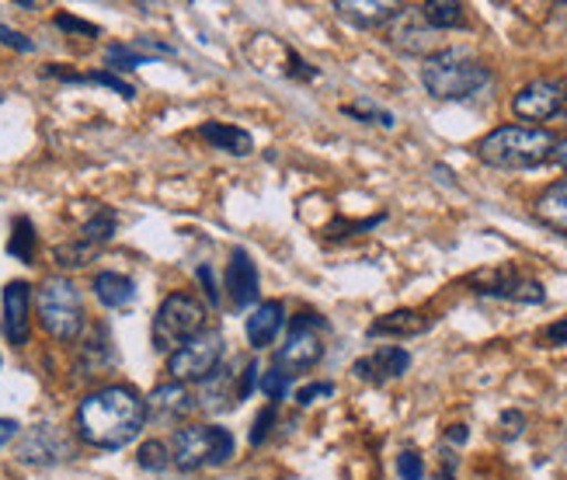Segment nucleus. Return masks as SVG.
I'll return each instance as SVG.
<instances>
[{"label":"nucleus","instance_id":"f257e3e1","mask_svg":"<svg viewBox=\"0 0 567 480\" xmlns=\"http://www.w3.org/2000/svg\"><path fill=\"white\" fill-rule=\"evenodd\" d=\"M146 425V400L136 387L112 384L94 390L78 408V436L94 449H122L140 439Z\"/></svg>","mask_w":567,"mask_h":480},{"label":"nucleus","instance_id":"f03ea898","mask_svg":"<svg viewBox=\"0 0 567 480\" xmlns=\"http://www.w3.org/2000/svg\"><path fill=\"white\" fill-rule=\"evenodd\" d=\"M557 136L536 125H498L477 143V157L498 171H529L554 157Z\"/></svg>","mask_w":567,"mask_h":480},{"label":"nucleus","instance_id":"7ed1b4c3","mask_svg":"<svg viewBox=\"0 0 567 480\" xmlns=\"http://www.w3.org/2000/svg\"><path fill=\"white\" fill-rule=\"evenodd\" d=\"M422 84L439 101H466L491 84V67L463 49H439L422 67Z\"/></svg>","mask_w":567,"mask_h":480},{"label":"nucleus","instance_id":"20e7f679","mask_svg":"<svg viewBox=\"0 0 567 480\" xmlns=\"http://www.w3.org/2000/svg\"><path fill=\"white\" fill-rule=\"evenodd\" d=\"M35 307H39V324L49 338L56 341H73L84 331V299L81 289L73 286L66 275H53L35 289Z\"/></svg>","mask_w":567,"mask_h":480},{"label":"nucleus","instance_id":"39448f33","mask_svg":"<svg viewBox=\"0 0 567 480\" xmlns=\"http://www.w3.org/2000/svg\"><path fill=\"white\" fill-rule=\"evenodd\" d=\"M206 303L195 299L192 293H171L164 296V303L157 307V317H154V327H151V341L157 351L171 356V351H178L185 341H192L195 335L206 331Z\"/></svg>","mask_w":567,"mask_h":480},{"label":"nucleus","instance_id":"423d86ee","mask_svg":"<svg viewBox=\"0 0 567 480\" xmlns=\"http://www.w3.org/2000/svg\"><path fill=\"white\" fill-rule=\"evenodd\" d=\"M234 457V436L224 425H185L171 439V463L178 470L224 467Z\"/></svg>","mask_w":567,"mask_h":480},{"label":"nucleus","instance_id":"0eeeda50","mask_svg":"<svg viewBox=\"0 0 567 480\" xmlns=\"http://www.w3.org/2000/svg\"><path fill=\"white\" fill-rule=\"evenodd\" d=\"M224 356H227L224 331H209V327H206L203 335H195L178 351H171L167 372L175 376V384H203L219 369Z\"/></svg>","mask_w":567,"mask_h":480},{"label":"nucleus","instance_id":"6e6552de","mask_svg":"<svg viewBox=\"0 0 567 480\" xmlns=\"http://www.w3.org/2000/svg\"><path fill=\"white\" fill-rule=\"evenodd\" d=\"M324 331H328L324 317H317V314L292 317L289 338L276 351V369H282L286 376L313 369L320 359H324Z\"/></svg>","mask_w":567,"mask_h":480},{"label":"nucleus","instance_id":"1a4fd4ad","mask_svg":"<svg viewBox=\"0 0 567 480\" xmlns=\"http://www.w3.org/2000/svg\"><path fill=\"white\" fill-rule=\"evenodd\" d=\"M477 296H491V299H508V303H544L547 289L539 279H529V275H519L515 268H491V272H477L471 279Z\"/></svg>","mask_w":567,"mask_h":480},{"label":"nucleus","instance_id":"9d476101","mask_svg":"<svg viewBox=\"0 0 567 480\" xmlns=\"http://www.w3.org/2000/svg\"><path fill=\"white\" fill-rule=\"evenodd\" d=\"M567 101V81L564 78H536L526 88L515 91L512 112L523 122H547L554 119Z\"/></svg>","mask_w":567,"mask_h":480},{"label":"nucleus","instance_id":"9b49d317","mask_svg":"<svg viewBox=\"0 0 567 480\" xmlns=\"http://www.w3.org/2000/svg\"><path fill=\"white\" fill-rule=\"evenodd\" d=\"M73 457V442L56 425H35L18 442V460L29 467H56Z\"/></svg>","mask_w":567,"mask_h":480},{"label":"nucleus","instance_id":"f8f14e48","mask_svg":"<svg viewBox=\"0 0 567 480\" xmlns=\"http://www.w3.org/2000/svg\"><path fill=\"white\" fill-rule=\"evenodd\" d=\"M435 35L429 24L417 14V8H401L390 21V42L404 49V53H414V57H435Z\"/></svg>","mask_w":567,"mask_h":480},{"label":"nucleus","instance_id":"ddd939ff","mask_svg":"<svg viewBox=\"0 0 567 480\" xmlns=\"http://www.w3.org/2000/svg\"><path fill=\"white\" fill-rule=\"evenodd\" d=\"M32 335V286L29 283H8L4 286V338L21 348Z\"/></svg>","mask_w":567,"mask_h":480},{"label":"nucleus","instance_id":"4468645a","mask_svg":"<svg viewBox=\"0 0 567 480\" xmlns=\"http://www.w3.org/2000/svg\"><path fill=\"white\" fill-rule=\"evenodd\" d=\"M411 369V351L408 348H398V345H383L377 348L373 356H365L352 366V372L365 384H390V380H401V376Z\"/></svg>","mask_w":567,"mask_h":480},{"label":"nucleus","instance_id":"2eb2a0df","mask_svg":"<svg viewBox=\"0 0 567 480\" xmlns=\"http://www.w3.org/2000/svg\"><path fill=\"white\" fill-rule=\"evenodd\" d=\"M227 296L237 310L251 307L261 296V283H258V265L251 262V255L244 247H234L230 265H227Z\"/></svg>","mask_w":567,"mask_h":480},{"label":"nucleus","instance_id":"dca6fc26","mask_svg":"<svg viewBox=\"0 0 567 480\" xmlns=\"http://www.w3.org/2000/svg\"><path fill=\"white\" fill-rule=\"evenodd\" d=\"M195 408H199L195 394L185 384H175V380L154 387L151 397H146V415H161V418H171V421L188 418Z\"/></svg>","mask_w":567,"mask_h":480},{"label":"nucleus","instance_id":"f3484780","mask_svg":"<svg viewBox=\"0 0 567 480\" xmlns=\"http://www.w3.org/2000/svg\"><path fill=\"white\" fill-rule=\"evenodd\" d=\"M282 327H286V307L279 299H268V303H258V307L251 310L248 324H244V335H248L251 348H268L279 338Z\"/></svg>","mask_w":567,"mask_h":480},{"label":"nucleus","instance_id":"a211bd4d","mask_svg":"<svg viewBox=\"0 0 567 480\" xmlns=\"http://www.w3.org/2000/svg\"><path fill=\"white\" fill-rule=\"evenodd\" d=\"M432 324L435 317H425L417 310H393L369 324V338H414V335H425Z\"/></svg>","mask_w":567,"mask_h":480},{"label":"nucleus","instance_id":"6ab92c4d","mask_svg":"<svg viewBox=\"0 0 567 480\" xmlns=\"http://www.w3.org/2000/svg\"><path fill=\"white\" fill-rule=\"evenodd\" d=\"M199 136L206 143H213L216 150H224V154H234V157H248L255 154V140L248 130H240V125H230V122H203L199 125Z\"/></svg>","mask_w":567,"mask_h":480},{"label":"nucleus","instance_id":"aec40b11","mask_svg":"<svg viewBox=\"0 0 567 480\" xmlns=\"http://www.w3.org/2000/svg\"><path fill=\"white\" fill-rule=\"evenodd\" d=\"M91 289H94L97 303L109 307V310H122V307H130V303L136 299V283L130 279V275H122V272H97Z\"/></svg>","mask_w":567,"mask_h":480},{"label":"nucleus","instance_id":"412c9836","mask_svg":"<svg viewBox=\"0 0 567 480\" xmlns=\"http://www.w3.org/2000/svg\"><path fill=\"white\" fill-rule=\"evenodd\" d=\"M334 11L344 18V21H352L359 24V29H377V24H390L393 14L401 11V4H377V0H365V4H349V0H338Z\"/></svg>","mask_w":567,"mask_h":480},{"label":"nucleus","instance_id":"4be33fe9","mask_svg":"<svg viewBox=\"0 0 567 480\" xmlns=\"http://www.w3.org/2000/svg\"><path fill=\"white\" fill-rule=\"evenodd\" d=\"M112 362H115V351H112L109 331H105V327H94L91 338L81 345V372L97 376V372L112 369Z\"/></svg>","mask_w":567,"mask_h":480},{"label":"nucleus","instance_id":"5701e85b","mask_svg":"<svg viewBox=\"0 0 567 480\" xmlns=\"http://www.w3.org/2000/svg\"><path fill=\"white\" fill-rule=\"evenodd\" d=\"M45 73H49V78H60L63 84H102V88H109V91H115V94H122V98H136V88H133L130 81H122L118 73H112V70L70 73V70H60V67H45Z\"/></svg>","mask_w":567,"mask_h":480},{"label":"nucleus","instance_id":"b1692460","mask_svg":"<svg viewBox=\"0 0 567 480\" xmlns=\"http://www.w3.org/2000/svg\"><path fill=\"white\" fill-rule=\"evenodd\" d=\"M417 14H422V21L432 32H450L466 24V8L456 4V0H429V4L417 8Z\"/></svg>","mask_w":567,"mask_h":480},{"label":"nucleus","instance_id":"393cba45","mask_svg":"<svg viewBox=\"0 0 567 480\" xmlns=\"http://www.w3.org/2000/svg\"><path fill=\"white\" fill-rule=\"evenodd\" d=\"M536 216L547 226H554V231L567 234V178L550 185L544 195L536 198Z\"/></svg>","mask_w":567,"mask_h":480},{"label":"nucleus","instance_id":"a878e982","mask_svg":"<svg viewBox=\"0 0 567 480\" xmlns=\"http://www.w3.org/2000/svg\"><path fill=\"white\" fill-rule=\"evenodd\" d=\"M115 223H118V216H115V210H97L84 226H81V244H87V247H102V244H109L112 237H115Z\"/></svg>","mask_w":567,"mask_h":480},{"label":"nucleus","instance_id":"bb28decb","mask_svg":"<svg viewBox=\"0 0 567 480\" xmlns=\"http://www.w3.org/2000/svg\"><path fill=\"white\" fill-rule=\"evenodd\" d=\"M35 226H32V219L29 216H18L14 219V231H11V241H8V255L11 258H18V262H24V265H32V258H35Z\"/></svg>","mask_w":567,"mask_h":480},{"label":"nucleus","instance_id":"cd10ccee","mask_svg":"<svg viewBox=\"0 0 567 480\" xmlns=\"http://www.w3.org/2000/svg\"><path fill=\"white\" fill-rule=\"evenodd\" d=\"M341 112H344V115H352V119H359V122H369V125H383V130H393V125H398L393 112L380 109L373 98H359V101H352V105H344Z\"/></svg>","mask_w":567,"mask_h":480},{"label":"nucleus","instance_id":"c85d7f7f","mask_svg":"<svg viewBox=\"0 0 567 480\" xmlns=\"http://www.w3.org/2000/svg\"><path fill=\"white\" fill-rule=\"evenodd\" d=\"M105 60H109V70L112 73H122V70H136V67H146L154 57H146V53H140V49L130 42V45H109V53H105Z\"/></svg>","mask_w":567,"mask_h":480},{"label":"nucleus","instance_id":"c756f323","mask_svg":"<svg viewBox=\"0 0 567 480\" xmlns=\"http://www.w3.org/2000/svg\"><path fill=\"white\" fill-rule=\"evenodd\" d=\"M136 463H140L143 470H167V467H171V446L161 442V439L143 442L140 452H136Z\"/></svg>","mask_w":567,"mask_h":480},{"label":"nucleus","instance_id":"7c9ffc66","mask_svg":"<svg viewBox=\"0 0 567 480\" xmlns=\"http://www.w3.org/2000/svg\"><path fill=\"white\" fill-rule=\"evenodd\" d=\"M261 390H265L268 404H279V400L286 397V390H289V376H286L282 369H268V372H261Z\"/></svg>","mask_w":567,"mask_h":480},{"label":"nucleus","instance_id":"2f4dec72","mask_svg":"<svg viewBox=\"0 0 567 480\" xmlns=\"http://www.w3.org/2000/svg\"><path fill=\"white\" fill-rule=\"evenodd\" d=\"M398 473L401 480H425V460L414 449H404L398 457Z\"/></svg>","mask_w":567,"mask_h":480},{"label":"nucleus","instance_id":"473e14b6","mask_svg":"<svg viewBox=\"0 0 567 480\" xmlns=\"http://www.w3.org/2000/svg\"><path fill=\"white\" fill-rule=\"evenodd\" d=\"M272 425H276V404H265L261 415H258L255 425H251V446H261L265 436L272 432Z\"/></svg>","mask_w":567,"mask_h":480},{"label":"nucleus","instance_id":"72a5a7b5","mask_svg":"<svg viewBox=\"0 0 567 480\" xmlns=\"http://www.w3.org/2000/svg\"><path fill=\"white\" fill-rule=\"evenodd\" d=\"M331 394H334V384L320 380V384H310V387H303V390H296V404H300V408H310L313 400H320V397H331Z\"/></svg>","mask_w":567,"mask_h":480},{"label":"nucleus","instance_id":"f704fd0d","mask_svg":"<svg viewBox=\"0 0 567 480\" xmlns=\"http://www.w3.org/2000/svg\"><path fill=\"white\" fill-rule=\"evenodd\" d=\"M56 29H63V32H78V35H97V29L91 21H81V18H73V14H66V11H60L56 18Z\"/></svg>","mask_w":567,"mask_h":480},{"label":"nucleus","instance_id":"c9c22d12","mask_svg":"<svg viewBox=\"0 0 567 480\" xmlns=\"http://www.w3.org/2000/svg\"><path fill=\"white\" fill-rule=\"evenodd\" d=\"M0 42L11 45V49H18V53H32V49H35V42H32L29 35H21V32L8 29V24H0Z\"/></svg>","mask_w":567,"mask_h":480},{"label":"nucleus","instance_id":"e433bc0d","mask_svg":"<svg viewBox=\"0 0 567 480\" xmlns=\"http://www.w3.org/2000/svg\"><path fill=\"white\" fill-rule=\"evenodd\" d=\"M289 78H303V81H317L320 70L310 67L300 53H289Z\"/></svg>","mask_w":567,"mask_h":480},{"label":"nucleus","instance_id":"4c0bfd02","mask_svg":"<svg viewBox=\"0 0 567 480\" xmlns=\"http://www.w3.org/2000/svg\"><path fill=\"white\" fill-rule=\"evenodd\" d=\"M498 425L505 428V439H519L523 428H526V415L523 411H505Z\"/></svg>","mask_w":567,"mask_h":480},{"label":"nucleus","instance_id":"58836bf2","mask_svg":"<svg viewBox=\"0 0 567 480\" xmlns=\"http://www.w3.org/2000/svg\"><path fill=\"white\" fill-rule=\"evenodd\" d=\"M255 380H258V362H248V366H244V372H240V387H237V397H240V400H248V397H251Z\"/></svg>","mask_w":567,"mask_h":480},{"label":"nucleus","instance_id":"ea45409f","mask_svg":"<svg viewBox=\"0 0 567 480\" xmlns=\"http://www.w3.org/2000/svg\"><path fill=\"white\" fill-rule=\"evenodd\" d=\"M195 275H199V283L206 286V299L213 303V307H219V286H216V279H213L209 265H199V268H195Z\"/></svg>","mask_w":567,"mask_h":480},{"label":"nucleus","instance_id":"a19ab883","mask_svg":"<svg viewBox=\"0 0 567 480\" xmlns=\"http://www.w3.org/2000/svg\"><path fill=\"white\" fill-rule=\"evenodd\" d=\"M547 341L550 345H567V317H560L557 324L547 327Z\"/></svg>","mask_w":567,"mask_h":480},{"label":"nucleus","instance_id":"79ce46f5","mask_svg":"<svg viewBox=\"0 0 567 480\" xmlns=\"http://www.w3.org/2000/svg\"><path fill=\"white\" fill-rule=\"evenodd\" d=\"M18 436V421L14 418H0V449Z\"/></svg>","mask_w":567,"mask_h":480},{"label":"nucleus","instance_id":"37998d69","mask_svg":"<svg viewBox=\"0 0 567 480\" xmlns=\"http://www.w3.org/2000/svg\"><path fill=\"white\" fill-rule=\"evenodd\" d=\"M446 439H450V442H456V446H463L466 439H471V428H466V425H453L450 432H446Z\"/></svg>","mask_w":567,"mask_h":480},{"label":"nucleus","instance_id":"c03bdc74","mask_svg":"<svg viewBox=\"0 0 567 480\" xmlns=\"http://www.w3.org/2000/svg\"><path fill=\"white\" fill-rule=\"evenodd\" d=\"M550 161H557L564 171H567V136L564 140H557V146H554V157Z\"/></svg>","mask_w":567,"mask_h":480}]
</instances>
